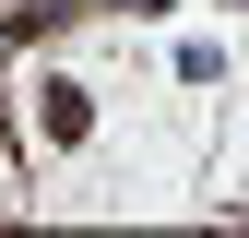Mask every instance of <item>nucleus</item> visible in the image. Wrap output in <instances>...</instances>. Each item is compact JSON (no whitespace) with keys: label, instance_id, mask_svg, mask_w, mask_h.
Returning <instances> with one entry per match:
<instances>
[{"label":"nucleus","instance_id":"obj_1","mask_svg":"<svg viewBox=\"0 0 249 238\" xmlns=\"http://www.w3.org/2000/svg\"><path fill=\"white\" fill-rule=\"evenodd\" d=\"M24 131H36V143H59V155H71V143H95V96H83L71 72H48L36 96H24Z\"/></svg>","mask_w":249,"mask_h":238}]
</instances>
